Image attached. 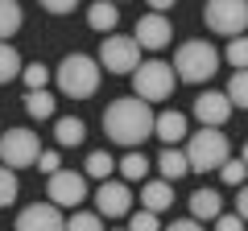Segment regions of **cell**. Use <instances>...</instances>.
<instances>
[{
  "label": "cell",
  "instance_id": "cell-38",
  "mask_svg": "<svg viewBox=\"0 0 248 231\" xmlns=\"http://www.w3.org/2000/svg\"><path fill=\"white\" fill-rule=\"evenodd\" d=\"M240 161H244V165H248V144H244V149H240Z\"/></svg>",
  "mask_w": 248,
  "mask_h": 231
},
{
  "label": "cell",
  "instance_id": "cell-12",
  "mask_svg": "<svg viewBox=\"0 0 248 231\" xmlns=\"http://www.w3.org/2000/svg\"><path fill=\"white\" fill-rule=\"evenodd\" d=\"M232 112H236V107L228 103L223 91H203V95L195 99V116H199V124H203V128H223L232 120Z\"/></svg>",
  "mask_w": 248,
  "mask_h": 231
},
{
  "label": "cell",
  "instance_id": "cell-23",
  "mask_svg": "<svg viewBox=\"0 0 248 231\" xmlns=\"http://www.w3.org/2000/svg\"><path fill=\"white\" fill-rule=\"evenodd\" d=\"M25 112L33 116V120H54L58 103H54L50 91H25Z\"/></svg>",
  "mask_w": 248,
  "mask_h": 231
},
{
  "label": "cell",
  "instance_id": "cell-35",
  "mask_svg": "<svg viewBox=\"0 0 248 231\" xmlns=\"http://www.w3.org/2000/svg\"><path fill=\"white\" fill-rule=\"evenodd\" d=\"M236 215L248 223V186H240V194H236Z\"/></svg>",
  "mask_w": 248,
  "mask_h": 231
},
{
  "label": "cell",
  "instance_id": "cell-4",
  "mask_svg": "<svg viewBox=\"0 0 248 231\" xmlns=\"http://www.w3.org/2000/svg\"><path fill=\"white\" fill-rule=\"evenodd\" d=\"M228 136L223 128H199V132L186 136V161H190V173H207V169H219L228 161Z\"/></svg>",
  "mask_w": 248,
  "mask_h": 231
},
{
  "label": "cell",
  "instance_id": "cell-1",
  "mask_svg": "<svg viewBox=\"0 0 248 231\" xmlns=\"http://www.w3.org/2000/svg\"><path fill=\"white\" fill-rule=\"evenodd\" d=\"M104 136L112 144H124V149H137L141 141L153 136V107L137 95H124L116 103H108L104 112Z\"/></svg>",
  "mask_w": 248,
  "mask_h": 231
},
{
  "label": "cell",
  "instance_id": "cell-39",
  "mask_svg": "<svg viewBox=\"0 0 248 231\" xmlns=\"http://www.w3.org/2000/svg\"><path fill=\"white\" fill-rule=\"evenodd\" d=\"M116 231H128V227H116Z\"/></svg>",
  "mask_w": 248,
  "mask_h": 231
},
{
  "label": "cell",
  "instance_id": "cell-9",
  "mask_svg": "<svg viewBox=\"0 0 248 231\" xmlns=\"http://www.w3.org/2000/svg\"><path fill=\"white\" fill-rule=\"evenodd\" d=\"M83 198H87V178H83V173H75V169L50 173V202L58 206V211H75Z\"/></svg>",
  "mask_w": 248,
  "mask_h": 231
},
{
  "label": "cell",
  "instance_id": "cell-34",
  "mask_svg": "<svg viewBox=\"0 0 248 231\" xmlns=\"http://www.w3.org/2000/svg\"><path fill=\"white\" fill-rule=\"evenodd\" d=\"M215 231H244V219H240L236 211H223L219 219H215Z\"/></svg>",
  "mask_w": 248,
  "mask_h": 231
},
{
  "label": "cell",
  "instance_id": "cell-6",
  "mask_svg": "<svg viewBox=\"0 0 248 231\" xmlns=\"http://www.w3.org/2000/svg\"><path fill=\"white\" fill-rule=\"evenodd\" d=\"M203 21L219 37H240L248 29V0H207Z\"/></svg>",
  "mask_w": 248,
  "mask_h": 231
},
{
  "label": "cell",
  "instance_id": "cell-30",
  "mask_svg": "<svg viewBox=\"0 0 248 231\" xmlns=\"http://www.w3.org/2000/svg\"><path fill=\"white\" fill-rule=\"evenodd\" d=\"M62 231H104V223H99V215H91V211H75Z\"/></svg>",
  "mask_w": 248,
  "mask_h": 231
},
{
  "label": "cell",
  "instance_id": "cell-10",
  "mask_svg": "<svg viewBox=\"0 0 248 231\" xmlns=\"http://www.w3.org/2000/svg\"><path fill=\"white\" fill-rule=\"evenodd\" d=\"M133 42L141 45V50H166V45L174 42V25L166 21V13H145V17L137 21V29H133Z\"/></svg>",
  "mask_w": 248,
  "mask_h": 231
},
{
  "label": "cell",
  "instance_id": "cell-14",
  "mask_svg": "<svg viewBox=\"0 0 248 231\" xmlns=\"http://www.w3.org/2000/svg\"><path fill=\"white\" fill-rule=\"evenodd\" d=\"M153 136L157 141H166V149H174L178 141H186V116L182 112H161V116H153Z\"/></svg>",
  "mask_w": 248,
  "mask_h": 231
},
{
  "label": "cell",
  "instance_id": "cell-36",
  "mask_svg": "<svg viewBox=\"0 0 248 231\" xmlns=\"http://www.w3.org/2000/svg\"><path fill=\"white\" fill-rule=\"evenodd\" d=\"M166 231H203V223H195V219H178V223H170Z\"/></svg>",
  "mask_w": 248,
  "mask_h": 231
},
{
  "label": "cell",
  "instance_id": "cell-16",
  "mask_svg": "<svg viewBox=\"0 0 248 231\" xmlns=\"http://www.w3.org/2000/svg\"><path fill=\"white\" fill-rule=\"evenodd\" d=\"M170 206H174V186H170V182H145L141 186V211L161 215V211H170Z\"/></svg>",
  "mask_w": 248,
  "mask_h": 231
},
{
  "label": "cell",
  "instance_id": "cell-19",
  "mask_svg": "<svg viewBox=\"0 0 248 231\" xmlns=\"http://www.w3.org/2000/svg\"><path fill=\"white\" fill-rule=\"evenodd\" d=\"M83 136H87V124H83L79 116H58V120H54V141H58L62 149L83 144Z\"/></svg>",
  "mask_w": 248,
  "mask_h": 231
},
{
  "label": "cell",
  "instance_id": "cell-24",
  "mask_svg": "<svg viewBox=\"0 0 248 231\" xmlns=\"http://www.w3.org/2000/svg\"><path fill=\"white\" fill-rule=\"evenodd\" d=\"M21 54H17V45L13 42H0V83H13V79H21Z\"/></svg>",
  "mask_w": 248,
  "mask_h": 231
},
{
  "label": "cell",
  "instance_id": "cell-3",
  "mask_svg": "<svg viewBox=\"0 0 248 231\" xmlns=\"http://www.w3.org/2000/svg\"><path fill=\"white\" fill-rule=\"evenodd\" d=\"M215 71H219V50L211 42H203V37L182 42L174 50V74L182 83H207Z\"/></svg>",
  "mask_w": 248,
  "mask_h": 231
},
{
  "label": "cell",
  "instance_id": "cell-29",
  "mask_svg": "<svg viewBox=\"0 0 248 231\" xmlns=\"http://www.w3.org/2000/svg\"><path fill=\"white\" fill-rule=\"evenodd\" d=\"M17 190H21V182H17V169H9V165H0V211L17 198Z\"/></svg>",
  "mask_w": 248,
  "mask_h": 231
},
{
  "label": "cell",
  "instance_id": "cell-21",
  "mask_svg": "<svg viewBox=\"0 0 248 231\" xmlns=\"http://www.w3.org/2000/svg\"><path fill=\"white\" fill-rule=\"evenodd\" d=\"M112 169H116L112 153H108V149H95V153H87V161H83V178H99V182H108V178H112Z\"/></svg>",
  "mask_w": 248,
  "mask_h": 231
},
{
  "label": "cell",
  "instance_id": "cell-27",
  "mask_svg": "<svg viewBox=\"0 0 248 231\" xmlns=\"http://www.w3.org/2000/svg\"><path fill=\"white\" fill-rule=\"evenodd\" d=\"M223 95H228L232 107H248V71H236V74H232Z\"/></svg>",
  "mask_w": 248,
  "mask_h": 231
},
{
  "label": "cell",
  "instance_id": "cell-11",
  "mask_svg": "<svg viewBox=\"0 0 248 231\" xmlns=\"http://www.w3.org/2000/svg\"><path fill=\"white\" fill-rule=\"evenodd\" d=\"M62 227H66V219L54 202H33L17 215V231H62Z\"/></svg>",
  "mask_w": 248,
  "mask_h": 231
},
{
  "label": "cell",
  "instance_id": "cell-33",
  "mask_svg": "<svg viewBox=\"0 0 248 231\" xmlns=\"http://www.w3.org/2000/svg\"><path fill=\"white\" fill-rule=\"evenodd\" d=\"M75 4H83V0H42V9L50 17H66V13H75Z\"/></svg>",
  "mask_w": 248,
  "mask_h": 231
},
{
  "label": "cell",
  "instance_id": "cell-32",
  "mask_svg": "<svg viewBox=\"0 0 248 231\" xmlns=\"http://www.w3.org/2000/svg\"><path fill=\"white\" fill-rule=\"evenodd\" d=\"M33 165L42 169V173H58V169H62V157H58V149H42Z\"/></svg>",
  "mask_w": 248,
  "mask_h": 231
},
{
  "label": "cell",
  "instance_id": "cell-18",
  "mask_svg": "<svg viewBox=\"0 0 248 231\" xmlns=\"http://www.w3.org/2000/svg\"><path fill=\"white\" fill-rule=\"evenodd\" d=\"M157 173H161V182H170V186H174L178 178H186V173H190V161H186V153H182V149H161V157H157Z\"/></svg>",
  "mask_w": 248,
  "mask_h": 231
},
{
  "label": "cell",
  "instance_id": "cell-28",
  "mask_svg": "<svg viewBox=\"0 0 248 231\" xmlns=\"http://www.w3.org/2000/svg\"><path fill=\"white\" fill-rule=\"evenodd\" d=\"M215 173H219V178L228 182V186H244V178H248V165H244L240 157H228L219 169H215Z\"/></svg>",
  "mask_w": 248,
  "mask_h": 231
},
{
  "label": "cell",
  "instance_id": "cell-13",
  "mask_svg": "<svg viewBox=\"0 0 248 231\" xmlns=\"http://www.w3.org/2000/svg\"><path fill=\"white\" fill-rule=\"evenodd\" d=\"M95 206H99V215H108V219H124V215L133 211V194H128L124 182H112V178H108L104 186L95 190Z\"/></svg>",
  "mask_w": 248,
  "mask_h": 231
},
{
  "label": "cell",
  "instance_id": "cell-17",
  "mask_svg": "<svg viewBox=\"0 0 248 231\" xmlns=\"http://www.w3.org/2000/svg\"><path fill=\"white\" fill-rule=\"evenodd\" d=\"M87 25L95 29V33H116V25H120V9H116L112 0H95V4H91L87 9Z\"/></svg>",
  "mask_w": 248,
  "mask_h": 231
},
{
  "label": "cell",
  "instance_id": "cell-2",
  "mask_svg": "<svg viewBox=\"0 0 248 231\" xmlns=\"http://www.w3.org/2000/svg\"><path fill=\"white\" fill-rule=\"evenodd\" d=\"M99 79H104V71H99V62L87 58V54H66L54 66V83H58V91L66 99H91L99 91Z\"/></svg>",
  "mask_w": 248,
  "mask_h": 231
},
{
  "label": "cell",
  "instance_id": "cell-31",
  "mask_svg": "<svg viewBox=\"0 0 248 231\" xmlns=\"http://www.w3.org/2000/svg\"><path fill=\"white\" fill-rule=\"evenodd\" d=\"M128 231H161L153 211H128Z\"/></svg>",
  "mask_w": 248,
  "mask_h": 231
},
{
  "label": "cell",
  "instance_id": "cell-20",
  "mask_svg": "<svg viewBox=\"0 0 248 231\" xmlns=\"http://www.w3.org/2000/svg\"><path fill=\"white\" fill-rule=\"evenodd\" d=\"M149 165H153V161L145 157L141 149H128V153L120 157V165H116V169L124 173V182H145V173H149Z\"/></svg>",
  "mask_w": 248,
  "mask_h": 231
},
{
  "label": "cell",
  "instance_id": "cell-8",
  "mask_svg": "<svg viewBox=\"0 0 248 231\" xmlns=\"http://www.w3.org/2000/svg\"><path fill=\"white\" fill-rule=\"evenodd\" d=\"M37 153H42V141H37L29 128H9V132L0 136V161L9 169H25L37 161Z\"/></svg>",
  "mask_w": 248,
  "mask_h": 231
},
{
  "label": "cell",
  "instance_id": "cell-26",
  "mask_svg": "<svg viewBox=\"0 0 248 231\" xmlns=\"http://www.w3.org/2000/svg\"><path fill=\"white\" fill-rule=\"evenodd\" d=\"M223 58H228L232 71H248V37H228V50H223Z\"/></svg>",
  "mask_w": 248,
  "mask_h": 231
},
{
  "label": "cell",
  "instance_id": "cell-7",
  "mask_svg": "<svg viewBox=\"0 0 248 231\" xmlns=\"http://www.w3.org/2000/svg\"><path fill=\"white\" fill-rule=\"evenodd\" d=\"M95 62H99V71H108V74H133L137 66H141V45H137L133 37L108 33Z\"/></svg>",
  "mask_w": 248,
  "mask_h": 231
},
{
  "label": "cell",
  "instance_id": "cell-22",
  "mask_svg": "<svg viewBox=\"0 0 248 231\" xmlns=\"http://www.w3.org/2000/svg\"><path fill=\"white\" fill-rule=\"evenodd\" d=\"M25 25V13H21L17 0H0V42H9L17 29Z\"/></svg>",
  "mask_w": 248,
  "mask_h": 231
},
{
  "label": "cell",
  "instance_id": "cell-15",
  "mask_svg": "<svg viewBox=\"0 0 248 231\" xmlns=\"http://www.w3.org/2000/svg\"><path fill=\"white\" fill-rule=\"evenodd\" d=\"M223 215V198H219V190H195V194H190V219L195 223H203V219H219Z\"/></svg>",
  "mask_w": 248,
  "mask_h": 231
},
{
  "label": "cell",
  "instance_id": "cell-5",
  "mask_svg": "<svg viewBox=\"0 0 248 231\" xmlns=\"http://www.w3.org/2000/svg\"><path fill=\"white\" fill-rule=\"evenodd\" d=\"M174 83H178L174 66L161 62V58H149V62H141L133 71V91H137V99H145V103H161V99H170V95H174Z\"/></svg>",
  "mask_w": 248,
  "mask_h": 231
},
{
  "label": "cell",
  "instance_id": "cell-25",
  "mask_svg": "<svg viewBox=\"0 0 248 231\" xmlns=\"http://www.w3.org/2000/svg\"><path fill=\"white\" fill-rule=\"evenodd\" d=\"M50 66L46 62H29V66H21V83H25V91H46V83H50Z\"/></svg>",
  "mask_w": 248,
  "mask_h": 231
},
{
  "label": "cell",
  "instance_id": "cell-37",
  "mask_svg": "<svg viewBox=\"0 0 248 231\" xmlns=\"http://www.w3.org/2000/svg\"><path fill=\"white\" fill-rule=\"evenodd\" d=\"M145 4H149V9H153V13H166V9H174L178 0H145Z\"/></svg>",
  "mask_w": 248,
  "mask_h": 231
}]
</instances>
